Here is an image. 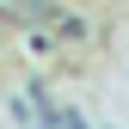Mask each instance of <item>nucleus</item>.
<instances>
[{
    "mask_svg": "<svg viewBox=\"0 0 129 129\" xmlns=\"http://www.w3.org/2000/svg\"><path fill=\"white\" fill-rule=\"evenodd\" d=\"M19 25H49V19H61V6L55 0H19V6H6Z\"/></svg>",
    "mask_w": 129,
    "mask_h": 129,
    "instance_id": "obj_1",
    "label": "nucleus"
}]
</instances>
